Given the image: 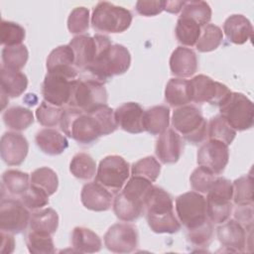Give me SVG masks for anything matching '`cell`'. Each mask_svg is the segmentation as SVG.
<instances>
[{"label": "cell", "mask_w": 254, "mask_h": 254, "mask_svg": "<svg viewBox=\"0 0 254 254\" xmlns=\"http://www.w3.org/2000/svg\"><path fill=\"white\" fill-rule=\"evenodd\" d=\"M27 248L33 254H52L55 253V244L52 235L29 231L26 237Z\"/></svg>", "instance_id": "42"}, {"label": "cell", "mask_w": 254, "mask_h": 254, "mask_svg": "<svg viewBox=\"0 0 254 254\" xmlns=\"http://www.w3.org/2000/svg\"><path fill=\"white\" fill-rule=\"evenodd\" d=\"M232 212L231 199L207 192L206 216L211 223L221 224L228 220Z\"/></svg>", "instance_id": "28"}, {"label": "cell", "mask_w": 254, "mask_h": 254, "mask_svg": "<svg viewBox=\"0 0 254 254\" xmlns=\"http://www.w3.org/2000/svg\"><path fill=\"white\" fill-rule=\"evenodd\" d=\"M164 2L159 0H139L136 3V11L145 17H152L164 11Z\"/></svg>", "instance_id": "51"}, {"label": "cell", "mask_w": 254, "mask_h": 254, "mask_svg": "<svg viewBox=\"0 0 254 254\" xmlns=\"http://www.w3.org/2000/svg\"><path fill=\"white\" fill-rule=\"evenodd\" d=\"M26 37L25 29L14 22L2 21L0 26V40L5 47H13L22 45Z\"/></svg>", "instance_id": "44"}, {"label": "cell", "mask_w": 254, "mask_h": 254, "mask_svg": "<svg viewBox=\"0 0 254 254\" xmlns=\"http://www.w3.org/2000/svg\"><path fill=\"white\" fill-rule=\"evenodd\" d=\"M49 194L39 188L30 185L28 190L20 196V200L28 209H41L49 203Z\"/></svg>", "instance_id": "48"}, {"label": "cell", "mask_w": 254, "mask_h": 254, "mask_svg": "<svg viewBox=\"0 0 254 254\" xmlns=\"http://www.w3.org/2000/svg\"><path fill=\"white\" fill-rule=\"evenodd\" d=\"M189 81L191 101L196 103L207 102L219 105L231 92L225 84L204 74L195 75Z\"/></svg>", "instance_id": "12"}, {"label": "cell", "mask_w": 254, "mask_h": 254, "mask_svg": "<svg viewBox=\"0 0 254 254\" xmlns=\"http://www.w3.org/2000/svg\"><path fill=\"white\" fill-rule=\"evenodd\" d=\"M1 92L8 97L20 96L28 86V78L20 70L8 69L1 66Z\"/></svg>", "instance_id": "29"}, {"label": "cell", "mask_w": 254, "mask_h": 254, "mask_svg": "<svg viewBox=\"0 0 254 254\" xmlns=\"http://www.w3.org/2000/svg\"><path fill=\"white\" fill-rule=\"evenodd\" d=\"M161 172V165L152 156H148L140 159L133 164L131 168L132 176L143 178L151 183H154Z\"/></svg>", "instance_id": "43"}, {"label": "cell", "mask_w": 254, "mask_h": 254, "mask_svg": "<svg viewBox=\"0 0 254 254\" xmlns=\"http://www.w3.org/2000/svg\"><path fill=\"white\" fill-rule=\"evenodd\" d=\"M233 201L236 205L253 204V177L245 175L233 182Z\"/></svg>", "instance_id": "41"}, {"label": "cell", "mask_w": 254, "mask_h": 254, "mask_svg": "<svg viewBox=\"0 0 254 254\" xmlns=\"http://www.w3.org/2000/svg\"><path fill=\"white\" fill-rule=\"evenodd\" d=\"M213 236L212 223L207 219L202 224L190 229L188 232L189 241L195 246H207Z\"/></svg>", "instance_id": "50"}, {"label": "cell", "mask_w": 254, "mask_h": 254, "mask_svg": "<svg viewBox=\"0 0 254 254\" xmlns=\"http://www.w3.org/2000/svg\"><path fill=\"white\" fill-rule=\"evenodd\" d=\"M183 150L181 136L177 131L168 128L160 134L155 147V153L163 164H174L179 161Z\"/></svg>", "instance_id": "21"}, {"label": "cell", "mask_w": 254, "mask_h": 254, "mask_svg": "<svg viewBox=\"0 0 254 254\" xmlns=\"http://www.w3.org/2000/svg\"><path fill=\"white\" fill-rule=\"evenodd\" d=\"M35 141L43 153L51 156L60 155L68 147V141L65 136L52 128L40 130L36 134Z\"/></svg>", "instance_id": "25"}, {"label": "cell", "mask_w": 254, "mask_h": 254, "mask_svg": "<svg viewBox=\"0 0 254 254\" xmlns=\"http://www.w3.org/2000/svg\"><path fill=\"white\" fill-rule=\"evenodd\" d=\"M29 209L21 200L14 198H2L0 204V228L1 231L17 234L26 229L30 222Z\"/></svg>", "instance_id": "13"}, {"label": "cell", "mask_w": 254, "mask_h": 254, "mask_svg": "<svg viewBox=\"0 0 254 254\" xmlns=\"http://www.w3.org/2000/svg\"><path fill=\"white\" fill-rule=\"evenodd\" d=\"M146 218L155 233H175L181 229V222L174 213L171 194L162 188L152 186L144 199Z\"/></svg>", "instance_id": "1"}, {"label": "cell", "mask_w": 254, "mask_h": 254, "mask_svg": "<svg viewBox=\"0 0 254 254\" xmlns=\"http://www.w3.org/2000/svg\"><path fill=\"white\" fill-rule=\"evenodd\" d=\"M29 151V143L24 135L18 132H6L1 137L0 154L8 166L21 165Z\"/></svg>", "instance_id": "17"}, {"label": "cell", "mask_w": 254, "mask_h": 254, "mask_svg": "<svg viewBox=\"0 0 254 254\" xmlns=\"http://www.w3.org/2000/svg\"><path fill=\"white\" fill-rule=\"evenodd\" d=\"M172 124L175 130L191 144L201 143L206 138L207 123L194 105L187 104L175 109Z\"/></svg>", "instance_id": "6"}, {"label": "cell", "mask_w": 254, "mask_h": 254, "mask_svg": "<svg viewBox=\"0 0 254 254\" xmlns=\"http://www.w3.org/2000/svg\"><path fill=\"white\" fill-rule=\"evenodd\" d=\"M107 91L102 82L95 79H73L68 107L92 113L102 105L107 104Z\"/></svg>", "instance_id": "5"}, {"label": "cell", "mask_w": 254, "mask_h": 254, "mask_svg": "<svg viewBox=\"0 0 254 254\" xmlns=\"http://www.w3.org/2000/svg\"><path fill=\"white\" fill-rule=\"evenodd\" d=\"M152 184L139 177H131L124 189L113 198V211L122 221L136 220L144 211V199Z\"/></svg>", "instance_id": "2"}, {"label": "cell", "mask_w": 254, "mask_h": 254, "mask_svg": "<svg viewBox=\"0 0 254 254\" xmlns=\"http://www.w3.org/2000/svg\"><path fill=\"white\" fill-rule=\"evenodd\" d=\"M74 62V54L70 46H59L50 53L47 59L48 72L60 74L73 80L78 74Z\"/></svg>", "instance_id": "18"}, {"label": "cell", "mask_w": 254, "mask_h": 254, "mask_svg": "<svg viewBox=\"0 0 254 254\" xmlns=\"http://www.w3.org/2000/svg\"><path fill=\"white\" fill-rule=\"evenodd\" d=\"M253 204L248 205H237L234 211V218L238 221L245 230L252 229L253 227Z\"/></svg>", "instance_id": "52"}, {"label": "cell", "mask_w": 254, "mask_h": 254, "mask_svg": "<svg viewBox=\"0 0 254 254\" xmlns=\"http://www.w3.org/2000/svg\"><path fill=\"white\" fill-rule=\"evenodd\" d=\"M60 126L66 136L82 145L91 144L103 136L96 118L76 108L67 107L63 110Z\"/></svg>", "instance_id": "3"}, {"label": "cell", "mask_w": 254, "mask_h": 254, "mask_svg": "<svg viewBox=\"0 0 254 254\" xmlns=\"http://www.w3.org/2000/svg\"><path fill=\"white\" fill-rule=\"evenodd\" d=\"M218 107L220 116L235 131L248 130L253 126V103L243 93L231 91Z\"/></svg>", "instance_id": "7"}, {"label": "cell", "mask_w": 254, "mask_h": 254, "mask_svg": "<svg viewBox=\"0 0 254 254\" xmlns=\"http://www.w3.org/2000/svg\"><path fill=\"white\" fill-rule=\"evenodd\" d=\"M69 171L79 180H91L96 175V163L88 154L77 153L70 161Z\"/></svg>", "instance_id": "34"}, {"label": "cell", "mask_w": 254, "mask_h": 254, "mask_svg": "<svg viewBox=\"0 0 254 254\" xmlns=\"http://www.w3.org/2000/svg\"><path fill=\"white\" fill-rule=\"evenodd\" d=\"M138 232L129 223H115L104 235V245L114 253H130L138 246Z\"/></svg>", "instance_id": "14"}, {"label": "cell", "mask_w": 254, "mask_h": 254, "mask_svg": "<svg viewBox=\"0 0 254 254\" xmlns=\"http://www.w3.org/2000/svg\"><path fill=\"white\" fill-rule=\"evenodd\" d=\"M68 45L74 54L75 67L85 70L112 44L109 38L104 35L93 37L78 35L72 38Z\"/></svg>", "instance_id": "9"}, {"label": "cell", "mask_w": 254, "mask_h": 254, "mask_svg": "<svg viewBox=\"0 0 254 254\" xmlns=\"http://www.w3.org/2000/svg\"><path fill=\"white\" fill-rule=\"evenodd\" d=\"M71 245L74 252L94 253L101 249L102 242L99 236L91 229L77 226L72 230Z\"/></svg>", "instance_id": "27"}, {"label": "cell", "mask_w": 254, "mask_h": 254, "mask_svg": "<svg viewBox=\"0 0 254 254\" xmlns=\"http://www.w3.org/2000/svg\"><path fill=\"white\" fill-rule=\"evenodd\" d=\"M4 124L11 130L22 131L34 122L33 112L23 106H12L7 108L2 115Z\"/></svg>", "instance_id": "32"}, {"label": "cell", "mask_w": 254, "mask_h": 254, "mask_svg": "<svg viewBox=\"0 0 254 254\" xmlns=\"http://www.w3.org/2000/svg\"><path fill=\"white\" fill-rule=\"evenodd\" d=\"M216 229L220 244L233 252H244L247 246V230L235 219L226 220Z\"/></svg>", "instance_id": "19"}, {"label": "cell", "mask_w": 254, "mask_h": 254, "mask_svg": "<svg viewBox=\"0 0 254 254\" xmlns=\"http://www.w3.org/2000/svg\"><path fill=\"white\" fill-rule=\"evenodd\" d=\"M128 178L129 164L118 155L103 158L96 170V182L113 192L120 190Z\"/></svg>", "instance_id": "11"}, {"label": "cell", "mask_w": 254, "mask_h": 254, "mask_svg": "<svg viewBox=\"0 0 254 254\" xmlns=\"http://www.w3.org/2000/svg\"><path fill=\"white\" fill-rule=\"evenodd\" d=\"M63 108L55 106L47 101H42L36 110L38 122L46 127H55L60 124Z\"/></svg>", "instance_id": "46"}, {"label": "cell", "mask_w": 254, "mask_h": 254, "mask_svg": "<svg viewBox=\"0 0 254 254\" xmlns=\"http://www.w3.org/2000/svg\"><path fill=\"white\" fill-rule=\"evenodd\" d=\"M201 33V27L189 18L180 17L176 26V37L178 41L187 47L195 46Z\"/></svg>", "instance_id": "37"}, {"label": "cell", "mask_w": 254, "mask_h": 254, "mask_svg": "<svg viewBox=\"0 0 254 254\" xmlns=\"http://www.w3.org/2000/svg\"><path fill=\"white\" fill-rule=\"evenodd\" d=\"M176 212L181 224L188 230L205 222L206 200L197 191H188L176 198Z\"/></svg>", "instance_id": "10"}, {"label": "cell", "mask_w": 254, "mask_h": 254, "mask_svg": "<svg viewBox=\"0 0 254 254\" xmlns=\"http://www.w3.org/2000/svg\"><path fill=\"white\" fill-rule=\"evenodd\" d=\"M216 177L208 169L199 166L190 175V182L192 190L199 193H207L211 189Z\"/></svg>", "instance_id": "45"}, {"label": "cell", "mask_w": 254, "mask_h": 254, "mask_svg": "<svg viewBox=\"0 0 254 254\" xmlns=\"http://www.w3.org/2000/svg\"><path fill=\"white\" fill-rule=\"evenodd\" d=\"M170 124V109L165 105L153 106L143 113V128L151 135H160Z\"/></svg>", "instance_id": "26"}, {"label": "cell", "mask_w": 254, "mask_h": 254, "mask_svg": "<svg viewBox=\"0 0 254 254\" xmlns=\"http://www.w3.org/2000/svg\"><path fill=\"white\" fill-rule=\"evenodd\" d=\"M131 64V56L127 48L122 45H111L84 70L92 79L105 82L112 76L123 74Z\"/></svg>", "instance_id": "4"}, {"label": "cell", "mask_w": 254, "mask_h": 254, "mask_svg": "<svg viewBox=\"0 0 254 254\" xmlns=\"http://www.w3.org/2000/svg\"><path fill=\"white\" fill-rule=\"evenodd\" d=\"M165 99L173 107H181L191 102L190 81L185 78H171L165 88Z\"/></svg>", "instance_id": "30"}, {"label": "cell", "mask_w": 254, "mask_h": 254, "mask_svg": "<svg viewBox=\"0 0 254 254\" xmlns=\"http://www.w3.org/2000/svg\"><path fill=\"white\" fill-rule=\"evenodd\" d=\"M143 113L142 106L136 102H126L114 110L117 126L131 134H139L144 131Z\"/></svg>", "instance_id": "22"}, {"label": "cell", "mask_w": 254, "mask_h": 254, "mask_svg": "<svg viewBox=\"0 0 254 254\" xmlns=\"http://www.w3.org/2000/svg\"><path fill=\"white\" fill-rule=\"evenodd\" d=\"M89 26V10L85 7L74 8L67 18V29L71 34L80 35Z\"/></svg>", "instance_id": "47"}, {"label": "cell", "mask_w": 254, "mask_h": 254, "mask_svg": "<svg viewBox=\"0 0 254 254\" xmlns=\"http://www.w3.org/2000/svg\"><path fill=\"white\" fill-rule=\"evenodd\" d=\"M223 32L231 43L242 45L252 38L253 27L251 22L245 16L233 14L225 20L223 24Z\"/></svg>", "instance_id": "24"}, {"label": "cell", "mask_w": 254, "mask_h": 254, "mask_svg": "<svg viewBox=\"0 0 254 254\" xmlns=\"http://www.w3.org/2000/svg\"><path fill=\"white\" fill-rule=\"evenodd\" d=\"M132 23L131 12L110 2H98L93 9L91 25L93 29L102 33H122Z\"/></svg>", "instance_id": "8"}, {"label": "cell", "mask_w": 254, "mask_h": 254, "mask_svg": "<svg viewBox=\"0 0 254 254\" xmlns=\"http://www.w3.org/2000/svg\"><path fill=\"white\" fill-rule=\"evenodd\" d=\"M222 40L223 33L221 29L214 24H207L203 27L195 47L200 53H208L217 49Z\"/></svg>", "instance_id": "39"}, {"label": "cell", "mask_w": 254, "mask_h": 254, "mask_svg": "<svg viewBox=\"0 0 254 254\" xmlns=\"http://www.w3.org/2000/svg\"><path fill=\"white\" fill-rule=\"evenodd\" d=\"M1 237H2L1 252L3 254L12 253L15 248V240H14V237L12 236V234L8 233V232L1 231Z\"/></svg>", "instance_id": "53"}, {"label": "cell", "mask_w": 254, "mask_h": 254, "mask_svg": "<svg viewBox=\"0 0 254 254\" xmlns=\"http://www.w3.org/2000/svg\"><path fill=\"white\" fill-rule=\"evenodd\" d=\"M91 114L96 118L101 128L102 135L111 134L118 128L114 116V110L110 108L107 104L100 106Z\"/></svg>", "instance_id": "49"}, {"label": "cell", "mask_w": 254, "mask_h": 254, "mask_svg": "<svg viewBox=\"0 0 254 254\" xmlns=\"http://www.w3.org/2000/svg\"><path fill=\"white\" fill-rule=\"evenodd\" d=\"M2 186L10 194L21 196L30 187V176L18 170H8L2 175Z\"/></svg>", "instance_id": "33"}, {"label": "cell", "mask_w": 254, "mask_h": 254, "mask_svg": "<svg viewBox=\"0 0 254 254\" xmlns=\"http://www.w3.org/2000/svg\"><path fill=\"white\" fill-rule=\"evenodd\" d=\"M30 230L53 235L59 226V215L51 207L39 209L30 217Z\"/></svg>", "instance_id": "31"}, {"label": "cell", "mask_w": 254, "mask_h": 254, "mask_svg": "<svg viewBox=\"0 0 254 254\" xmlns=\"http://www.w3.org/2000/svg\"><path fill=\"white\" fill-rule=\"evenodd\" d=\"M80 199L85 208L93 211H106L113 202L112 193L98 182L85 184L81 190Z\"/></svg>", "instance_id": "20"}, {"label": "cell", "mask_w": 254, "mask_h": 254, "mask_svg": "<svg viewBox=\"0 0 254 254\" xmlns=\"http://www.w3.org/2000/svg\"><path fill=\"white\" fill-rule=\"evenodd\" d=\"M3 66L12 70H21L29 58V52L25 45L4 47L1 53Z\"/></svg>", "instance_id": "40"}, {"label": "cell", "mask_w": 254, "mask_h": 254, "mask_svg": "<svg viewBox=\"0 0 254 254\" xmlns=\"http://www.w3.org/2000/svg\"><path fill=\"white\" fill-rule=\"evenodd\" d=\"M184 4L185 1H165L164 10L172 14H177L183 9Z\"/></svg>", "instance_id": "54"}, {"label": "cell", "mask_w": 254, "mask_h": 254, "mask_svg": "<svg viewBox=\"0 0 254 254\" xmlns=\"http://www.w3.org/2000/svg\"><path fill=\"white\" fill-rule=\"evenodd\" d=\"M209 140L219 141L225 145H230L236 136V131L219 115L210 119L207 127Z\"/></svg>", "instance_id": "38"}, {"label": "cell", "mask_w": 254, "mask_h": 254, "mask_svg": "<svg viewBox=\"0 0 254 254\" xmlns=\"http://www.w3.org/2000/svg\"><path fill=\"white\" fill-rule=\"evenodd\" d=\"M197 65L196 54L191 49L178 47L171 55L170 69L171 72L179 78L193 75L197 70Z\"/></svg>", "instance_id": "23"}, {"label": "cell", "mask_w": 254, "mask_h": 254, "mask_svg": "<svg viewBox=\"0 0 254 254\" xmlns=\"http://www.w3.org/2000/svg\"><path fill=\"white\" fill-rule=\"evenodd\" d=\"M180 17L191 19L200 27H204L211 19V8L204 1H185Z\"/></svg>", "instance_id": "35"}, {"label": "cell", "mask_w": 254, "mask_h": 254, "mask_svg": "<svg viewBox=\"0 0 254 254\" xmlns=\"http://www.w3.org/2000/svg\"><path fill=\"white\" fill-rule=\"evenodd\" d=\"M72 80L56 73L48 72L42 84L44 100L58 107L67 105L71 94Z\"/></svg>", "instance_id": "16"}, {"label": "cell", "mask_w": 254, "mask_h": 254, "mask_svg": "<svg viewBox=\"0 0 254 254\" xmlns=\"http://www.w3.org/2000/svg\"><path fill=\"white\" fill-rule=\"evenodd\" d=\"M30 185L41 189L49 195L54 194L59 187V179L56 172L48 167L36 169L30 177Z\"/></svg>", "instance_id": "36"}, {"label": "cell", "mask_w": 254, "mask_h": 254, "mask_svg": "<svg viewBox=\"0 0 254 254\" xmlns=\"http://www.w3.org/2000/svg\"><path fill=\"white\" fill-rule=\"evenodd\" d=\"M228 160V146L219 141L208 140L197 151V164L208 169L214 175L223 173Z\"/></svg>", "instance_id": "15"}]
</instances>
